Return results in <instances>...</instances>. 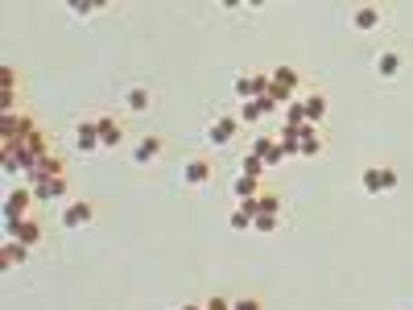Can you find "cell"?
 <instances>
[{
	"label": "cell",
	"mask_w": 413,
	"mask_h": 310,
	"mask_svg": "<svg viewBox=\"0 0 413 310\" xmlns=\"http://www.w3.org/2000/svg\"><path fill=\"white\" fill-rule=\"evenodd\" d=\"M29 203H34V186H29V182H21V186L4 199V236H8V240H17V227L29 220V216H25Z\"/></svg>",
	"instance_id": "1"
},
{
	"label": "cell",
	"mask_w": 413,
	"mask_h": 310,
	"mask_svg": "<svg viewBox=\"0 0 413 310\" xmlns=\"http://www.w3.org/2000/svg\"><path fill=\"white\" fill-rule=\"evenodd\" d=\"M34 133H38V125H34L29 116H21V112H17V116H13V112H4V116H0V136H4V149H21V145H25Z\"/></svg>",
	"instance_id": "2"
},
{
	"label": "cell",
	"mask_w": 413,
	"mask_h": 310,
	"mask_svg": "<svg viewBox=\"0 0 413 310\" xmlns=\"http://www.w3.org/2000/svg\"><path fill=\"white\" fill-rule=\"evenodd\" d=\"M92 220H95V207L87 199H71V203L62 207V227H66V232H79V227H87Z\"/></svg>",
	"instance_id": "3"
},
{
	"label": "cell",
	"mask_w": 413,
	"mask_h": 310,
	"mask_svg": "<svg viewBox=\"0 0 413 310\" xmlns=\"http://www.w3.org/2000/svg\"><path fill=\"white\" fill-rule=\"evenodd\" d=\"M211 174H215V170H211V162H207V157H190V162H182V170H178L182 186H194V190H198V186H207Z\"/></svg>",
	"instance_id": "4"
},
{
	"label": "cell",
	"mask_w": 413,
	"mask_h": 310,
	"mask_svg": "<svg viewBox=\"0 0 413 310\" xmlns=\"http://www.w3.org/2000/svg\"><path fill=\"white\" fill-rule=\"evenodd\" d=\"M66 195H71V178L66 174L34 182V199H38V203H58V199H66Z\"/></svg>",
	"instance_id": "5"
},
{
	"label": "cell",
	"mask_w": 413,
	"mask_h": 310,
	"mask_svg": "<svg viewBox=\"0 0 413 310\" xmlns=\"http://www.w3.org/2000/svg\"><path fill=\"white\" fill-rule=\"evenodd\" d=\"M58 174H62V157H58V153H42V157L29 166L25 182L34 186V182H46V178H58Z\"/></svg>",
	"instance_id": "6"
},
{
	"label": "cell",
	"mask_w": 413,
	"mask_h": 310,
	"mask_svg": "<svg viewBox=\"0 0 413 310\" xmlns=\"http://www.w3.org/2000/svg\"><path fill=\"white\" fill-rule=\"evenodd\" d=\"M236 133H240V120H236V116H215L211 129H207V141H211V145H231Z\"/></svg>",
	"instance_id": "7"
},
{
	"label": "cell",
	"mask_w": 413,
	"mask_h": 310,
	"mask_svg": "<svg viewBox=\"0 0 413 310\" xmlns=\"http://www.w3.org/2000/svg\"><path fill=\"white\" fill-rule=\"evenodd\" d=\"M75 145H79V153H99V149H103L95 116H92V120H79V129H75Z\"/></svg>",
	"instance_id": "8"
},
{
	"label": "cell",
	"mask_w": 413,
	"mask_h": 310,
	"mask_svg": "<svg viewBox=\"0 0 413 310\" xmlns=\"http://www.w3.org/2000/svg\"><path fill=\"white\" fill-rule=\"evenodd\" d=\"M277 112V104L265 95V99H248L244 108H240V125H261L265 116H273Z\"/></svg>",
	"instance_id": "9"
},
{
	"label": "cell",
	"mask_w": 413,
	"mask_h": 310,
	"mask_svg": "<svg viewBox=\"0 0 413 310\" xmlns=\"http://www.w3.org/2000/svg\"><path fill=\"white\" fill-rule=\"evenodd\" d=\"M161 149H166L161 136H140L137 145H133V162H137V166H153V162L161 157Z\"/></svg>",
	"instance_id": "10"
},
{
	"label": "cell",
	"mask_w": 413,
	"mask_h": 310,
	"mask_svg": "<svg viewBox=\"0 0 413 310\" xmlns=\"http://www.w3.org/2000/svg\"><path fill=\"white\" fill-rule=\"evenodd\" d=\"M95 125H99V141H103V149H116V145L124 141V125H120L116 116H95Z\"/></svg>",
	"instance_id": "11"
},
{
	"label": "cell",
	"mask_w": 413,
	"mask_h": 310,
	"mask_svg": "<svg viewBox=\"0 0 413 310\" xmlns=\"http://www.w3.org/2000/svg\"><path fill=\"white\" fill-rule=\"evenodd\" d=\"M380 21H384V13H380L376 4H360V8L352 13V25H356L360 34H372V29H380Z\"/></svg>",
	"instance_id": "12"
},
{
	"label": "cell",
	"mask_w": 413,
	"mask_h": 310,
	"mask_svg": "<svg viewBox=\"0 0 413 310\" xmlns=\"http://www.w3.org/2000/svg\"><path fill=\"white\" fill-rule=\"evenodd\" d=\"M322 116H326V95H322V91H310V95L302 99V120L319 129V125H322Z\"/></svg>",
	"instance_id": "13"
},
{
	"label": "cell",
	"mask_w": 413,
	"mask_h": 310,
	"mask_svg": "<svg viewBox=\"0 0 413 310\" xmlns=\"http://www.w3.org/2000/svg\"><path fill=\"white\" fill-rule=\"evenodd\" d=\"M298 153H302V157H319L322 153V136H319L314 125H302V129H298Z\"/></svg>",
	"instance_id": "14"
},
{
	"label": "cell",
	"mask_w": 413,
	"mask_h": 310,
	"mask_svg": "<svg viewBox=\"0 0 413 310\" xmlns=\"http://www.w3.org/2000/svg\"><path fill=\"white\" fill-rule=\"evenodd\" d=\"M376 75L380 79H397L401 75V54L397 50H380L376 54Z\"/></svg>",
	"instance_id": "15"
},
{
	"label": "cell",
	"mask_w": 413,
	"mask_h": 310,
	"mask_svg": "<svg viewBox=\"0 0 413 310\" xmlns=\"http://www.w3.org/2000/svg\"><path fill=\"white\" fill-rule=\"evenodd\" d=\"M149 104H153V95H149L145 83H133V87L124 91V108L129 112H149Z\"/></svg>",
	"instance_id": "16"
},
{
	"label": "cell",
	"mask_w": 413,
	"mask_h": 310,
	"mask_svg": "<svg viewBox=\"0 0 413 310\" xmlns=\"http://www.w3.org/2000/svg\"><path fill=\"white\" fill-rule=\"evenodd\" d=\"M25 261H29V248H25V244H17V240H8V244H4V257H0L4 273H8V269H17V265H25Z\"/></svg>",
	"instance_id": "17"
},
{
	"label": "cell",
	"mask_w": 413,
	"mask_h": 310,
	"mask_svg": "<svg viewBox=\"0 0 413 310\" xmlns=\"http://www.w3.org/2000/svg\"><path fill=\"white\" fill-rule=\"evenodd\" d=\"M231 195H236V199H240V203H248V199H261V182H256V178H236V182H231Z\"/></svg>",
	"instance_id": "18"
},
{
	"label": "cell",
	"mask_w": 413,
	"mask_h": 310,
	"mask_svg": "<svg viewBox=\"0 0 413 310\" xmlns=\"http://www.w3.org/2000/svg\"><path fill=\"white\" fill-rule=\"evenodd\" d=\"M17 244H25V248L42 244V223H38V220H25L21 227H17Z\"/></svg>",
	"instance_id": "19"
},
{
	"label": "cell",
	"mask_w": 413,
	"mask_h": 310,
	"mask_svg": "<svg viewBox=\"0 0 413 310\" xmlns=\"http://www.w3.org/2000/svg\"><path fill=\"white\" fill-rule=\"evenodd\" d=\"M273 83H277V87H285V91H298V87H302V75H298L294 66H277Z\"/></svg>",
	"instance_id": "20"
},
{
	"label": "cell",
	"mask_w": 413,
	"mask_h": 310,
	"mask_svg": "<svg viewBox=\"0 0 413 310\" xmlns=\"http://www.w3.org/2000/svg\"><path fill=\"white\" fill-rule=\"evenodd\" d=\"M240 174H244V178H256V182H261V174H265V162H261L256 153H244V162H240Z\"/></svg>",
	"instance_id": "21"
},
{
	"label": "cell",
	"mask_w": 413,
	"mask_h": 310,
	"mask_svg": "<svg viewBox=\"0 0 413 310\" xmlns=\"http://www.w3.org/2000/svg\"><path fill=\"white\" fill-rule=\"evenodd\" d=\"M277 145V136H256V141H252V145H248V153H256V157H261V162H265V157H269V149H273Z\"/></svg>",
	"instance_id": "22"
},
{
	"label": "cell",
	"mask_w": 413,
	"mask_h": 310,
	"mask_svg": "<svg viewBox=\"0 0 413 310\" xmlns=\"http://www.w3.org/2000/svg\"><path fill=\"white\" fill-rule=\"evenodd\" d=\"M261 216H281V195H261Z\"/></svg>",
	"instance_id": "23"
},
{
	"label": "cell",
	"mask_w": 413,
	"mask_h": 310,
	"mask_svg": "<svg viewBox=\"0 0 413 310\" xmlns=\"http://www.w3.org/2000/svg\"><path fill=\"white\" fill-rule=\"evenodd\" d=\"M364 190L368 195H380V166H368L364 170Z\"/></svg>",
	"instance_id": "24"
},
{
	"label": "cell",
	"mask_w": 413,
	"mask_h": 310,
	"mask_svg": "<svg viewBox=\"0 0 413 310\" xmlns=\"http://www.w3.org/2000/svg\"><path fill=\"white\" fill-rule=\"evenodd\" d=\"M231 87H236V95H240V99L248 104V99H252V75H240V79H236Z\"/></svg>",
	"instance_id": "25"
},
{
	"label": "cell",
	"mask_w": 413,
	"mask_h": 310,
	"mask_svg": "<svg viewBox=\"0 0 413 310\" xmlns=\"http://www.w3.org/2000/svg\"><path fill=\"white\" fill-rule=\"evenodd\" d=\"M252 227H256V232H277V227H281V216H256Z\"/></svg>",
	"instance_id": "26"
},
{
	"label": "cell",
	"mask_w": 413,
	"mask_h": 310,
	"mask_svg": "<svg viewBox=\"0 0 413 310\" xmlns=\"http://www.w3.org/2000/svg\"><path fill=\"white\" fill-rule=\"evenodd\" d=\"M95 8H99V4H92V0H71V13H75V17H87Z\"/></svg>",
	"instance_id": "27"
},
{
	"label": "cell",
	"mask_w": 413,
	"mask_h": 310,
	"mask_svg": "<svg viewBox=\"0 0 413 310\" xmlns=\"http://www.w3.org/2000/svg\"><path fill=\"white\" fill-rule=\"evenodd\" d=\"M231 310H265V307H261V298H236Z\"/></svg>",
	"instance_id": "28"
},
{
	"label": "cell",
	"mask_w": 413,
	"mask_h": 310,
	"mask_svg": "<svg viewBox=\"0 0 413 310\" xmlns=\"http://www.w3.org/2000/svg\"><path fill=\"white\" fill-rule=\"evenodd\" d=\"M13 83H17V75H13V66H0V87L13 91Z\"/></svg>",
	"instance_id": "29"
},
{
	"label": "cell",
	"mask_w": 413,
	"mask_h": 310,
	"mask_svg": "<svg viewBox=\"0 0 413 310\" xmlns=\"http://www.w3.org/2000/svg\"><path fill=\"white\" fill-rule=\"evenodd\" d=\"M203 310H231V302H228V298H207Z\"/></svg>",
	"instance_id": "30"
},
{
	"label": "cell",
	"mask_w": 413,
	"mask_h": 310,
	"mask_svg": "<svg viewBox=\"0 0 413 310\" xmlns=\"http://www.w3.org/2000/svg\"><path fill=\"white\" fill-rule=\"evenodd\" d=\"M13 99H17L13 91H0V108H4V112H13Z\"/></svg>",
	"instance_id": "31"
},
{
	"label": "cell",
	"mask_w": 413,
	"mask_h": 310,
	"mask_svg": "<svg viewBox=\"0 0 413 310\" xmlns=\"http://www.w3.org/2000/svg\"><path fill=\"white\" fill-rule=\"evenodd\" d=\"M182 310H203V307H182Z\"/></svg>",
	"instance_id": "32"
}]
</instances>
